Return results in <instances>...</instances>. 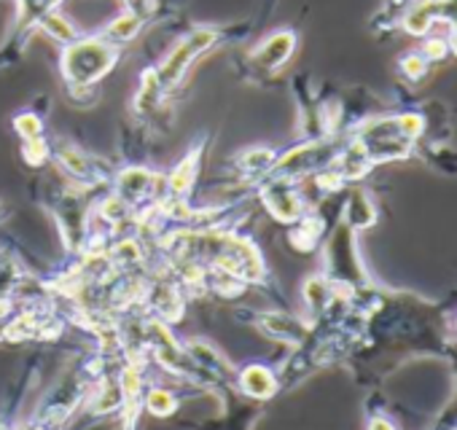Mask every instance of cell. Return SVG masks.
I'll list each match as a JSON object with an SVG mask.
<instances>
[{"instance_id":"ffe728a7","label":"cell","mask_w":457,"mask_h":430,"mask_svg":"<svg viewBox=\"0 0 457 430\" xmlns=\"http://www.w3.org/2000/svg\"><path fill=\"white\" fill-rule=\"evenodd\" d=\"M6 334V323H4V318H0V336Z\"/></svg>"},{"instance_id":"9a60e30c","label":"cell","mask_w":457,"mask_h":430,"mask_svg":"<svg viewBox=\"0 0 457 430\" xmlns=\"http://www.w3.org/2000/svg\"><path fill=\"white\" fill-rule=\"evenodd\" d=\"M17 129L22 132L25 140L41 137V121H38L36 116H20V119H17Z\"/></svg>"},{"instance_id":"9c48e42d","label":"cell","mask_w":457,"mask_h":430,"mask_svg":"<svg viewBox=\"0 0 457 430\" xmlns=\"http://www.w3.org/2000/svg\"><path fill=\"white\" fill-rule=\"evenodd\" d=\"M38 25L44 28L46 36H52V38H57V41H62V44H73V41L79 38V36H76V28H73L65 17H60L57 12L46 14Z\"/></svg>"},{"instance_id":"d6986e66","label":"cell","mask_w":457,"mask_h":430,"mask_svg":"<svg viewBox=\"0 0 457 430\" xmlns=\"http://www.w3.org/2000/svg\"><path fill=\"white\" fill-rule=\"evenodd\" d=\"M371 430H395V427H393L387 419H374V422H371Z\"/></svg>"},{"instance_id":"ba28073f","label":"cell","mask_w":457,"mask_h":430,"mask_svg":"<svg viewBox=\"0 0 457 430\" xmlns=\"http://www.w3.org/2000/svg\"><path fill=\"white\" fill-rule=\"evenodd\" d=\"M140 25H143V20L127 12V14L116 17V20L105 28V41H113V44L132 41V38L140 33Z\"/></svg>"},{"instance_id":"7c38bea8","label":"cell","mask_w":457,"mask_h":430,"mask_svg":"<svg viewBox=\"0 0 457 430\" xmlns=\"http://www.w3.org/2000/svg\"><path fill=\"white\" fill-rule=\"evenodd\" d=\"M398 68H401V73H403L409 81H420V79L428 73V62H425V57H422L420 52H411V54L401 57Z\"/></svg>"},{"instance_id":"44dd1931","label":"cell","mask_w":457,"mask_h":430,"mask_svg":"<svg viewBox=\"0 0 457 430\" xmlns=\"http://www.w3.org/2000/svg\"><path fill=\"white\" fill-rule=\"evenodd\" d=\"M0 430H6V427H0Z\"/></svg>"},{"instance_id":"6da1fadb","label":"cell","mask_w":457,"mask_h":430,"mask_svg":"<svg viewBox=\"0 0 457 430\" xmlns=\"http://www.w3.org/2000/svg\"><path fill=\"white\" fill-rule=\"evenodd\" d=\"M425 129V119L420 113H401V116H387V119H374L366 121L355 143L366 153V159L374 161H393L409 153L411 140Z\"/></svg>"},{"instance_id":"8fae6325","label":"cell","mask_w":457,"mask_h":430,"mask_svg":"<svg viewBox=\"0 0 457 430\" xmlns=\"http://www.w3.org/2000/svg\"><path fill=\"white\" fill-rule=\"evenodd\" d=\"M347 215H350V224H353V227H369V224H374V219H377L374 207L369 204V199H366L363 194H355V196H353Z\"/></svg>"},{"instance_id":"52a82bcc","label":"cell","mask_w":457,"mask_h":430,"mask_svg":"<svg viewBox=\"0 0 457 430\" xmlns=\"http://www.w3.org/2000/svg\"><path fill=\"white\" fill-rule=\"evenodd\" d=\"M240 382H243V390H245L248 395H253V398H270V395L275 393V387H278L272 371L264 368V366H251V368H245L243 376H240Z\"/></svg>"},{"instance_id":"e0dca14e","label":"cell","mask_w":457,"mask_h":430,"mask_svg":"<svg viewBox=\"0 0 457 430\" xmlns=\"http://www.w3.org/2000/svg\"><path fill=\"white\" fill-rule=\"evenodd\" d=\"M124 6H127L129 14L145 20V17L151 14V9H154V0H124Z\"/></svg>"},{"instance_id":"4fadbf2b","label":"cell","mask_w":457,"mask_h":430,"mask_svg":"<svg viewBox=\"0 0 457 430\" xmlns=\"http://www.w3.org/2000/svg\"><path fill=\"white\" fill-rule=\"evenodd\" d=\"M420 54L425 57V62H438V60H444V57L449 54V44H446V38L428 36V38L422 41V49H420Z\"/></svg>"},{"instance_id":"7a4b0ae2","label":"cell","mask_w":457,"mask_h":430,"mask_svg":"<svg viewBox=\"0 0 457 430\" xmlns=\"http://www.w3.org/2000/svg\"><path fill=\"white\" fill-rule=\"evenodd\" d=\"M215 41H218V33H215L212 28H196V30H191V33L167 54V60H164L154 73H145V84H143V92H140V97H137V105L143 108L145 103H156V97H159L164 89L175 87V84L183 79V73L188 70V65H191L199 54H204Z\"/></svg>"},{"instance_id":"5b68a950","label":"cell","mask_w":457,"mask_h":430,"mask_svg":"<svg viewBox=\"0 0 457 430\" xmlns=\"http://www.w3.org/2000/svg\"><path fill=\"white\" fill-rule=\"evenodd\" d=\"M294 49H296V36H294L291 30H280V33L270 36V38L253 52V62H256L262 70H270V73H272V70L283 68V65L291 60Z\"/></svg>"},{"instance_id":"3957f363","label":"cell","mask_w":457,"mask_h":430,"mask_svg":"<svg viewBox=\"0 0 457 430\" xmlns=\"http://www.w3.org/2000/svg\"><path fill=\"white\" fill-rule=\"evenodd\" d=\"M119 60V49L105 38H76L68 44L62 54V73L71 87L81 89L97 84L103 76L113 70Z\"/></svg>"},{"instance_id":"5bb4252c","label":"cell","mask_w":457,"mask_h":430,"mask_svg":"<svg viewBox=\"0 0 457 430\" xmlns=\"http://www.w3.org/2000/svg\"><path fill=\"white\" fill-rule=\"evenodd\" d=\"M148 409H151L154 414L164 417V414H170V411L175 409V398H172L167 390H151V393H148Z\"/></svg>"},{"instance_id":"ac0fdd59","label":"cell","mask_w":457,"mask_h":430,"mask_svg":"<svg viewBox=\"0 0 457 430\" xmlns=\"http://www.w3.org/2000/svg\"><path fill=\"white\" fill-rule=\"evenodd\" d=\"M446 44H449V52L457 57V20L449 22V36H446Z\"/></svg>"},{"instance_id":"8992f818","label":"cell","mask_w":457,"mask_h":430,"mask_svg":"<svg viewBox=\"0 0 457 430\" xmlns=\"http://www.w3.org/2000/svg\"><path fill=\"white\" fill-rule=\"evenodd\" d=\"M264 202L267 207L275 212V219L280 221H296L302 215V202H299V194L288 186V183H272L264 188Z\"/></svg>"},{"instance_id":"30bf717a","label":"cell","mask_w":457,"mask_h":430,"mask_svg":"<svg viewBox=\"0 0 457 430\" xmlns=\"http://www.w3.org/2000/svg\"><path fill=\"white\" fill-rule=\"evenodd\" d=\"M57 4L60 0H20L25 25H38L46 14H52L57 9Z\"/></svg>"},{"instance_id":"2e32d148","label":"cell","mask_w":457,"mask_h":430,"mask_svg":"<svg viewBox=\"0 0 457 430\" xmlns=\"http://www.w3.org/2000/svg\"><path fill=\"white\" fill-rule=\"evenodd\" d=\"M304 294H307V302H310L312 307H320V304L326 302V283L315 277V280H310V283H307Z\"/></svg>"},{"instance_id":"277c9868","label":"cell","mask_w":457,"mask_h":430,"mask_svg":"<svg viewBox=\"0 0 457 430\" xmlns=\"http://www.w3.org/2000/svg\"><path fill=\"white\" fill-rule=\"evenodd\" d=\"M436 22H446L449 25L444 0H414V4L401 17V28L409 36H428Z\"/></svg>"}]
</instances>
